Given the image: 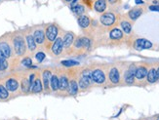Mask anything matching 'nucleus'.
I'll return each instance as SVG.
<instances>
[{"mask_svg":"<svg viewBox=\"0 0 159 120\" xmlns=\"http://www.w3.org/2000/svg\"><path fill=\"white\" fill-rule=\"evenodd\" d=\"M106 8V4L105 0H97L95 3V10L99 13H101L104 12Z\"/></svg>","mask_w":159,"mask_h":120,"instance_id":"nucleus-20","label":"nucleus"},{"mask_svg":"<svg viewBox=\"0 0 159 120\" xmlns=\"http://www.w3.org/2000/svg\"><path fill=\"white\" fill-rule=\"evenodd\" d=\"M115 22V16L112 13H105L101 17V23L106 26H112Z\"/></svg>","mask_w":159,"mask_h":120,"instance_id":"nucleus-4","label":"nucleus"},{"mask_svg":"<svg viewBox=\"0 0 159 120\" xmlns=\"http://www.w3.org/2000/svg\"><path fill=\"white\" fill-rule=\"evenodd\" d=\"M22 89H23V91L24 93H27L29 91V89H30V83H29V79H24L23 80V82H22Z\"/></svg>","mask_w":159,"mask_h":120,"instance_id":"nucleus-30","label":"nucleus"},{"mask_svg":"<svg viewBox=\"0 0 159 120\" xmlns=\"http://www.w3.org/2000/svg\"><path fill=\"white\" fill-rule=\"evenodd\" d=\"M146 76H147V81L150 82V83H155L158 80L157 70H156V68H154V67L150 68V69L147 71V74H146Z\"/></svg>","mask_w":159,"mask_h":120,"instance_id":"nucleus-11","label":"nucleus"},{"mask_svg":"<svg viewBox=\"0 0 159 120\" xmlns=\"http://www.w3.org/2000/svg\"><path fill=\"white\" fill-rule=\"evenodd\" d=\"M109 80L113 84H117L119 80H120V74H119V71L116 67L111 68L110 71H109Z\"/></svg>","mask_w":159,"mask_h":120,"instance_id":"nucleus-8","label":"nucleus"},{"mask_svg":"<svg viewBox=\"0 0 159 120\" xmlns=\"http://www.w3.org/2000/svg\"><path fill=\"white\" fill-rule=\"evenodd\" d=\"M42 90H43V85H42V83H41V80L39 79V78H37V79L34 80L33 84H32L31 91L33 93H39V92H41Z\"/></svg>","mask_w":159,"mask_h":120,"instance_id":"nucleus-17","label":"nucleus"},{"mask_svg":"<svg viewBox=\"0 0 159 120\" xmlns=\"http://www.w3.org/2000/svg\"><path fill=\"white\" fill-rule=\"evenodd\" d=\"M50 88L53 91L59 90V77L57 75H52L50 80Z\"/></svg>","mask_w":159,"mask_h":120,"instance_id":"nucleus-22","label":"nucleus"},{"mask_svg":"<svg viewBox=\"0 0 159 120\" xmlns=\"http://www.w3.org/2000/svg\"><path fill=\"white\" fill-rule=\"evenodd\" d=\"M68 78L66 76V75H63V76L60 77L59 79V89L61 91H66V90L68 89Z\"/></svg>","mask_w":159,"mask_h":120,"instance_id":"nucleus-12","label":"nucleus"},{"mask_svg":"<svg viewBox=\"0 0 159 120\" xmlns=\"http://www.w3.org/2000/svg\"><path fill=\"white\" fill-rule=\"evenodd\" d=\"M136 69H137V67L134 65H130V67H129V69L127 70V72H126V74H125V82L127 83V84H133L134 83Z\"/></svg>","mask_w":159,"mask_h":120,"instance_id":"nucleus-6","label":"nucleus"},{"mask_svg":"<svg viewBox=\"0 0 159 120\" xmlns=\"http://www.w3.org/2000/svg\"><path fill=\"white\" fill-rule=\"evenodd\" d=\"M115 2H116V0H109V3H111V4L115 3Z\"/></svg>","mask_w":159,"mask_h":120,"instance_id":"nucleus-39","label":"nucleus"},{"mask_svg":"<svg viewBox=\"0 0 159 120\" xmlns=\"http://www.w3.org/2000/svg\"><path fill=\"white\" fill-rule=\"evenodd\" d=\"M135 46L138 50H143V49H150L152 47V43L150 41H148L147 39L140 38L136 41Z\"/></svg>","mask_w":159,"mask_h":120,"instance_id":"nucleus-7","label":"nucleus"},{"mask_svg":"<svg viewBox=\"0 0 159 120\" xmlns=\"http://www.w3.org/2000/svg\"><path fill=\"white\" fill-rule=\"evenodd\" d=\"M92 78H93V81L98 83V84H101V83L106 81L105 73L100 68H97V69H94L92 71Z\"/></svg>","mask_w":159,"mask_h":120,"instance_id":"nucleus-1","label":"nucleus"},{"mask_svg":"<svg viewBox=\"0 0 159 120\" xmlns=\"http://www.w3.org/2000/svg\"><path fill=\"white\" fill-rule=\"evenodd\" d=\"M78 24H79V26H80L81 28H88L89 24H90V19H89L87 16L81 15V16L78 18Z\"/></svg>","mask_w":159,"mask_h":120,"instance_id":"nucleus-19","label":"nucleus"},{"mask_svg":"<svg viewBox=\"0 0 159 120\" xmlns=\"http://www.w3.org/2000/svg\"><path fill=\"white\" fill-rule=\"evenodd\" d=\"M135 2H136L137 4H143V0H135Z\"/></svg>","mask_w":159,"mask_h":120,"instance_id":"nucleus-38","label":"nucleus"},{"mask_svg":"<svg viewBox=\"0 0 159 120\" xmlns=\"http://www.w3.org/2000/svg\"><path fill=\"white\" fill-rule=\"evenodd\" d=\"M35 59L37 60V62L38 63H41L42 61L45 59V54H44L43 52H38L35 55Z\"/></svg>","mask_w":159,"mask_h":120,"instance_id":"nucleus-34","label":"nucleus"},{"mask_svg":"<svg viewBox=\"0 0 159 120\" xmlns=\"http://www.w3.org/2000/svg\"><path fill=\"white\" fill-rule=\"evenodd\" d=\"M8 67V63H7L6 58L3 55L0 54V71H3Z\"/></svg>","mask_w":159,"mask_h":120,"instance_id":"nucleus-27","label":"nucleus"},{"mask_svg":"<svg viewBox=\"0 0 159 120\" xmlns=\"http://www.w3.org/2000/svg\"><path fill=\"white\" fill-rule=\"evenodd\" d=\"M57 35H58V28L54 24H51L46 28V36L50 42L54 41L57 38Z\"/></svg>","mask_w":159,"mask_h":120,"instance_id":"nucleus-5","label":"nucleus"},{"mask_svg":"<svg viewBox=\"0 0 159 120\" xmlns=\"http://www.w3.org/2000/svg\"><path fill=\"white\" fill-rule=\"evenodd\" d=\"M150 10L159 12V6H157V5H151V6H150Z\"/></svg>","mask_w":159,"mask_h":120,"instance_id":"nucleus-37","label":"nucleus"},{"mask_svg":"<svg viewBox=\"0 0 159 120\" xmlns=\"http://www.w3.org/2000/svg\"><path fill=\"white\" fill-rule=\"evenodd\" d=\"M81 41H82V47L85 48V49L90 48V45H91L90 39L87 38V37H81Z\"/></svg>","mask_w":159,"mask_h":120,"instance_id":"nucleus-33","label":"nucleus"},{"mask_svg":"<svg viewBox=\"0 0 159 120\" xmlns=\"http://www.w3.org/2000/svg\"><path fill=\"white\" fill-rule=\"evenodd\" d=\"M8 96H9V94H8L7 88L3 86V85H0V99H2V100L7 99Z\"/></svg>","mask_w":159,"mask_h":120,"instance_id":"nucleus-29","label":"nucleus"},{"mask_svg":"<svg viewBox=\"0 0 159 120\" xmlns=\"http://www.w3.org/2000/svg\"><path fill=\"white\" fill-rule=\"evenodd\" d=\"M66 1H68V2H70V1H71V0H66Z\"/></svg>","mask_w":159,"mask_h":120,"instance_id":"nucleus-41","label":"nucleus"},{"mask_svg":"<svg viewBox=\"0 0 159 120\" xmlns=\"http://www.w3.org/2000/svg\"><path fill=\"white\" fill-rule=\"evenodd\" d=\"M109 36L112 40H119L123 37V32L118 28H113L109 33Z\"/></svg>","mask_w":159,"mask_h":120,"instance_id":"nucleus-18","label":"nucleus"},{"mask_svg":"<svg viewBox=\"0 0 159 120\" xmlns=\"http://www.w3.org/2000/svg\"><path fill=\"white\" fill-rule=\"evenodd\" d=\"M52 73L49 70H45L42 74V78H43V86L45 89H49L50 87V80H51Z\"/></svg>","mask_w":159,"mask_h":120,"instance_id":"nucleus-14","label":"nucleus"},{"mask_svg":"<svg viewBox=\"0 0 159 120\" xmlns=\"http://www.w3.org/2000/svg\"><path fill=\"white\" fill-rule=\"evenodd\" d=\"M72 10H73L74 13H75V15H77V16H81V15L83 14V12H84V7L82 6V5H77V6L73 7Z\"/></svg>","mask_w":159,"mask_h":120,"instance_id":"nucleus-32","label":"nucleus"},{"mask_svg":"<svg viewBox=\"0 0 159 120\" xmlns=\"http://www.w3.org/2000/svg\"><path fill=\"white\" fill-rule=\"evenodd\" d=\"M62 65H66V67H74V65H78L79 63L73 60H68V61H63V62H62Z\"/></svg>","mask_w":159,"mask_h":120,"instance_id":"nucleus-31","label":"nucleus"},{"mask_svg":"<svg viewBox=\"0 0 159 120\" xmlns=\"http://www.w3.org/2000/svg\"><path fill=\"white\" fill-rule=\"evenodd\" d=\"M74 47L75 49H83L82 47V41H81V37H78L77 39L75 40V42H74Z\"/></svg>","mask_w":159,"mask_h":120,"instance_id":"nucleus-35","label":"nucleus"},{"mask_svg":"<svg viewBox=\"0 0 159 120\" xmlns=\"http://www.w3.org/2000/svg\"><path fill=\"white\" fill-rule=\"evenodd\" d=\"M141 13H143L141 9H132L130 12H129L128 16L131 20H134V21H135V20H137L141 16Z\"/></svg>","mask_w":159,"mask_h":120,"instance_id":"nucleus-24","label":"nucleus"},{"mask_svg":"<svg viewBox=\"0 0 159 120\" xmlns=\"http://www.w3.org/2000/svg\"><path fill=\"white\" fill-rule=\"evenodd\" d=\"M23 65H26V67H31L32 62H31V60H30L29 58H26V59H24V60L23 61Z\"/></svg>","mask_w":159,"mask_h":120,"instance_id":"nucleus-36","label":"nucleus"},{"mask_svg":"<svg viewBox=\"0 0 159 120\" xmlns=\"http://www.w3.org/2000/svg\"><path fill=\"white\" fill-rule=\"evenodd\" d=\"M157 120H159V117H158V118H157Z\"/></svg>","mask_w":159,"mask_h":120,"instance_id":"nucleus-43","label":"nucleus"},{"mask_svg":"<svg viewBox=\"0 0 159 120\" xmlns=\"http://www.w3.org/2000/svg\"><path fill=\"white\" fill-rule=\"evenodd\" d=\"M33 38L36 43L43 44L44 41H45V34H44V31L42 30V29H37V30L34 31V33H33Z\"/></svg>","mask_w":159,"mask_h":120,"instance_id":"nucleus-9","label":"nucleus"},{"mask_svg":"<svg viewBox=\"0 0 159 120\" xmlns=\"http://www.w3.org/2000/svg\"><path fill=\"white\" fill-rule=\"evenodd\" d=\"M156 70H157V77H158V79H159V67Z\"/></svg>","mask_w":159,"mask_h":120,"instance_id":"nucleus-40","label":"nucleus"},{"mask_svg":"<svg viewBox=\"0 0 159 120\" xmlns=\"http://www.w3.org/2000/svg\"><path fill=\"white\" fill-rule=\"evenodd\" d=\"M14 46L15 50L18 55H23L26 51V45H24V41L22 37H17L14 40Z\"/></svg>","mask_w":159,"mask_h":120,"instance_id":"nucleus-2","label":"nucleus"},{"mask_svg":"<svg viewBox=\"0 0 159 120\" xmlns=\"http://www.w3.org/2000/svg\"><path fill=\"white\" fill-rule=\"evenodd\" d=\"M64 44H63V38L58 37L54 40V44L52 45V52L56 56H59L60 54L63 52Z\"/></svg>","mask_w":159,"mask_h":120,"instance_id":"nucleus-3","label":"nucleus"},{"mask_svg":"<svg viewBox=\"0 0 159 120\" xmlns=\"http://www.w3.org/2000/svg\"><path fill=\"white\" fill-rule=\"evenodd\" d=\"M78 91V84L75 80H71L68 84V92L70 95H75L77 94Z\"/></svg>","mask_w":159,"mask_h":120,"instance_id":"nucleus-21","label":"nucleus"},{"mask_svg":"<svg viewBox=\"0 0 159 120\" xmlns=\"http://www.w3.org/2000/svg\"><path fill=\"white\" fill-rule=\"evenodd\" d=\"M73 40H74V35H73V33H71V32L66 33V35L64 36V38H63L64 48H69V47H70V45L72 44Z\"/></svg>","mask_w":159,"mask_h":120,"instance_id":"nucleus-10","label":"nucleus"},{"mask_svg":"<svg viewBox=\"0 0 159 120\" xmlns=\"http://www.w3.org/2000/svg\"><path fill=\"white\" fill-rule=\"evenodd\" d=\"M146 74H147V69H146V67H137L136 73H135V77L137 79H139V80L143 79V78L146 76Z\"/></svg>","mask_w":159,"mask_h":120,"instance_id":"nucleus-15","label":"nucleus"},{"mask_svg":"<svg viewBox=\"0 0 159 120\" xmlns=\"http://www.w3.org/2000/svg\"><path fill=\"white\" fill-rule=\"evenodd\" d=\"M18 87H19V83L17 80H15L13 79V78H11V79H9V80H7V82H6V88H7V90H9V91H16L17 89H18Z\"/></svg>","mask_w":159,"mask_h":120,"instance_id":"nucleus-16","label":"nucleus"},{"mask_svg":"<svg viewBox=\"0 0 159 120\" xmlns=\"http://www.w3.org/2000/svg\"><path fill=\"white\" fill-rule=\"evenodd\" d=\"M121 28H122L124 32L127 34L131 33V31H132V26H131V24L127 21L121 22Z\"/></svg>","mask_w":159,"mask_h":120,"instance_id":"nucleus-25","label":"nucleus"},{"mask_svg":"<svg viewBox=\"0 0 159 120\" xmlns=\"http://www.w3.org/2000/svg\"><path fill=\"white\" fill-rule=\"evenodd\" d=\"M91 83L88 81L87 79H85L84 77H80V79H79V83H78V87H80L82 90H85L87 89L89 86H90Z\"/></svg>","mask_w":159,"mask_h":120,"instance_id":"nucleus-26","label":"nucleus"},{"mask_svg":"<svg viewBox=\"0 0 159 120\" xmlns=\"http://www.w3.org/2000/svg\"><path fill=\"white\" fill-rule=\"evenodd\" d=\"M75 1H77V0H73V3H74V2H75Z\"/></svg>","mask_w":159,"mask_h":120,"instance_id":"nucleus-42","label":"nucleus"},{"mask_svg":"<svg viewBox=\"0 0 159 120\" xmlns=\"http://www.w3.org/2000/svg\"><path fill=\"white\" fill-rule=\"evenodd\" d=\"M81 76L84 77L85 79H87L90 83L93 82V78H92V72H91L90 69H85V70H83V71H82Z\"/></svg>","mask_w":159,"mask_h":120,"instance_id":"nucleus-28","label":"nucleus"},{"mask_svg":"<svg viewBox=\"0 0 159 120\" xmlns=\"http://www.w3.org/2000/svg\"><path fill=\"white\" fill-rule=\"evenodd\" d=\"M26 43H27V47L30 51H33L36 49V42L34 40L33 36L31 35H27L26 36Z\"/></svg>","mask_w":159,"mask_h":120,"instance_id":"nucleus-23","label":"nucleus"},{"mask_svg":"<svg viewBox=\"0 0 159 120\" xmlns=\"http://www.w3.org/2000/svg\"><path fill=\"white\" fill-rule=\"evenodd\" d=\"M0 54L3 55L5 58H9L11 56V49H10V46L7 43H0Z\"/></svg>","mask_w":159,"mask_h":120,"instance_id":"nucleus-13","label":"nucleus"}]
</instances>
